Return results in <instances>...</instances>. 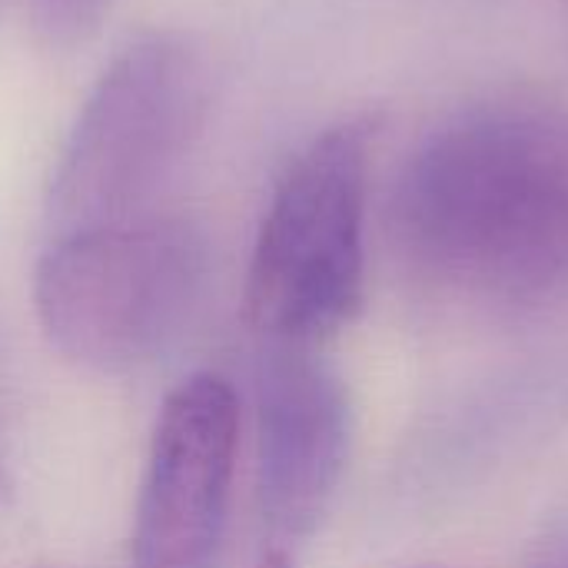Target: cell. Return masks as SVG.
Instances as JSON below:
<instances>
[{
  "label": "cell",
  "mask_w": 568,
  "mask_h": 568,
  "mask_svg": "<svg viewBox=\"0 0 568 568\" xmlns=\"http://www.w3.org/2000/svg\"><path fill=\"white\" fill-rule=\"evenodd\" d=\"M393 236L433 290L496 310L568 290V123L486 103L433 130L393 193Z\"/></svg>",
  "instance_id": "6da1fadb"
},
{
  "label": "cell",
  "mask_w": 568,
  "mask_h": 568,
  "mask_svg": "<svg viewBox=\"0 0 568 568\" xmlns=\"http://www.w3.org/2000/svg\"><path fill=\"white\" fill-rule=\"evenodd\" d=\"M210 243L180 216L60 233L37 263L33 306L47 339L93 369L160 356L196 313Z\"/></svg>",
  "instance_id": "7a4b0ae2"
},
{
  "label": "cell",
  "mask_w": 568,
  "mask_h": 568,
  "mask_svg": "<svg viewBox=\"0 0 568 568\" xmlns=\"http://www.w3.org/2000/svg\"><path fill=\"white\" fill-rule=\"evenodd\" d=\"M210 110V70L180 33L130 43L97 80L50 183L60 233L150 216Z\"/></svg>",
  "instance_id": "3957f363"
},
{
  "label": "cell",
  "mask_w": 568,
  "mask_h": 568,
  "mask_svg": "<svg viewBox=\"0 0 568 568\" xmlns=\"http://www.w3.org/2000/svg\"><path fill=\"white\" fill-rule=\"evenodd\" d=\"M369 140L366 120L329 126L280 176L253 243L243 300L266 346L313 349L359 313Z\"/></svg>",
  "instance_id": "277c9868"
},
{
  "label": "cell",
  "mask_w": 568,
  "mask_h": 568,
  "mask_svg": "<svg viewBox=\"0 0 568 568\" xmlns=\"http://www.w3.org/2000/svg\"><path fill=\"white\" fill-rule=\"evenodd\" d=\"M353 413L343 379L303 346H266L256 376V499L266 529L260 568H293L346 473Z\"/></svg>",
  "instance_id": "5b68a950"
},
{
  "label": "cell",
  "mask_w": 568,
  "mask_h": 568,
  "mask_svg": "<svg viewBox=\"0 0 568 568\" xmlns=\"http://www.w3.org/2000/svg\"><path fill=\"white\" fill-rule=\"evenodd\" d=\"M240 446V403L216 373L186 376L160 406L133 516V568H213Z\"/></svg>",
  "instance_id": "8992f818"
},
{
  "label": "cell",
  "mask_w": 568,
  "mask_h": 568,
  "mask_svg": "<svg viewBox=\"0 0 568 568\" xmlns=\"http://www.w3.org/2000/svg\"><path fill=\"white\" fill-rule=\"evenodd\" d=\"M113 0H30L33 30L47 47L70 50L97 33Z\"/></svg>",
  "instance_id": "52a82bcc"
},
{
  "label": "cell",
  "mask_w": 568,
  "mask_h": 568,
  "mask_svg": "<svg viewBox=\"0 0 568 568\" xmlns=\"http://www.w3.org/2000/svg\"><path fill=\"white\" fill-rule=\"evenodd\" d=\"M43 568H53V566H43Z\"/></svg>",
  "instance_id": "ba28073f"
}]
</instances>
